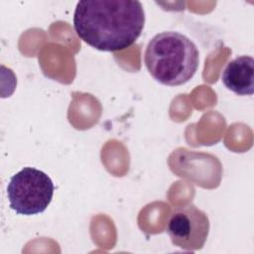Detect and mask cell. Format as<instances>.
<instances>
[{"label":"cell","mask_w":254,"mask_h":254,"mask_svg":"<svg viewBox=\"0 0 254 254\" xmlns=\"http://www.w3.org/2000/svg\"><path fill=\"white\" fill-rule=\"evenodd\" d=\"M145 12L139 1L82 0L73 14V28L84 43L103 52L122 51L141 36Z\"/></svg>","instance_id":"cell-1"},{"label":"cell","mask_w":254,"mask_h":254,"mask_svg":"<svg viewBox=\"0 0 254 254\" xmlns=\"http://www.w3.org/2000/svg\"><path fill=\"white\" fill-rule=\"evenodd\" d=\"M144 62L154 79L164 85L177 86L195 74L199 52L187 36L167 31L155 35L148 43Z\"/></svg>","instance_id":"cell-2"},{"label":"cell","mask_w":254,"mask_h":254,"mask_svg":"<svg viewBox=\"0 0 254 254\" xmlns=\"http://www.w3.org/2000/svg\"><path fill=\"white\" fill-rule=\"evenodd\" d=\"M51 178L38 169L23 168L11 177L7 186L10 207L18 214L33 215L47 209L54 195Z\"/></svg>","instance_id":"cell-3"},{"label":"cell","mask_w":254,"mask_h":254,"mask_svg":"<svg viewBox=\"0 0 254 254\" xmlns=\"http://www.w3.org/2000/svg\"><path fill=\"white\" fill-rule=\"evenodd\" d=\"M209 226L206 213L194 204H188L171 213L166 231L175 246L193 252L203 247Z\"/></svg>","instance_id":"cell-4"},{"label":"cell","mask_w":254,"mask_h":254,"mask_svg":"<svg viewBox=\"0 0 254 254\" xmlns=\"http://www.w3.org/2000/svg\"><path fill=\"white\" fill-rule=\"evenodd\" d=\"M226 88L235 94L252 95L254 92V60L250 56H239L230 61L221 74Z\"/></svg>","instance_id":"cell-5"}]
</instances>
